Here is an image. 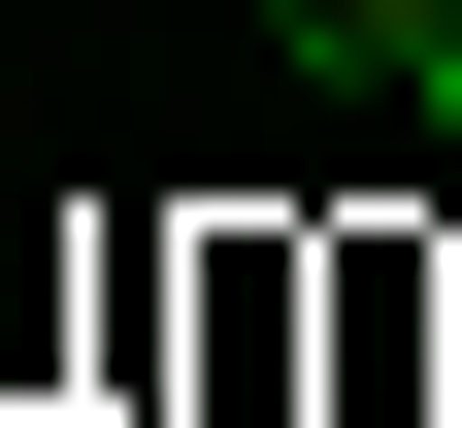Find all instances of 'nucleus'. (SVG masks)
I'll list each match as a JSON object with an SVG mask.
<instances>
[{
  "instance_id": "obj_1",
  "label": "nucleus",
  "mask_w": 462,
  "mask_h": 428,
  "mask_svg": "<svg viewBox=\"0 0 462 428\" xmlns=\"http://www.w3.org/2000/svg\"><path fill=\"white\" fill-rule=\"evenodd\" d=\"M430 33H462V0H298V67H330V99H430Z\"/></svg>"
},
{
  "instance_id": "obj_2",
  "label": "nucleus",
  "mask_w": 462,
  "mask_h": 428,
  "mask_svg": "<svg viewBox=\"0 0 462 428\" xmlns=\"http://www.w3.org/2000/svg\"><path fill=\"white\" fill-rule=\"evenodd\" d=\"M430 165H462V33H430Z\"/></svg>"
}]
</instances>
